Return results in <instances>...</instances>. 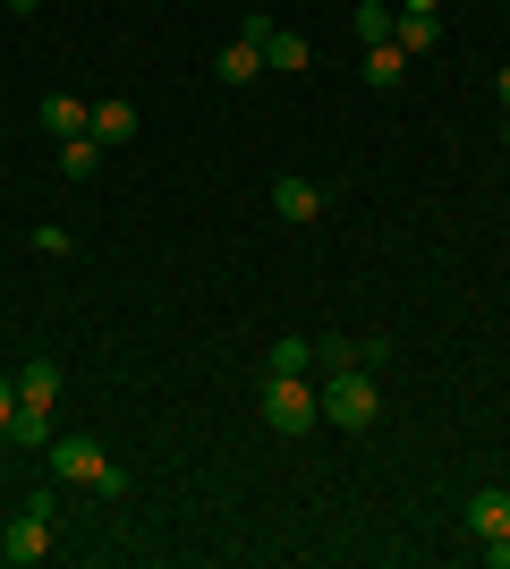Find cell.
Here are the masks:
<instances>
[{"label":"cell","instance_id":"1","mask_svg":"<svg viewBox=\"0 0 510 569\" xmlns=\"http://www.w3.org/2000/svg\"><path fill=\"white\" fill-rule=\"evenodd\" d=\"M256 408H264L272 433H307V426L323 417V382H316V375H264Z\"/></svg>","mask_w":510,"mask_h":569},{"label":"cell","instance_id":"2","mask_svg":"<svg viewBox=\"0 0 510 569\" xmlns=\"http://www.w3.org/2000/svg\"><path fill=\"white\" fill-rule=\"evenodd\" d=\"M51 476H69V485H86V493H128V476L102 459L94 433H51Z\"/></svg>","mask_w":510,"mask_h":569},{"label":"cell","instance_id":"3","mask_svg":"<svg viewBox=\"0 0 510 569\" xmlns=\"http://www.w3.org/2000/svg\"><path fill=\"white\" fill-rule=\"evenodd\" d=\"M323 417H332L340 433H366L374 417H383V391H374V375H366V366H349V375H323Z\"/></svg>","mask_w":510,"mask_h":569},{"label":"cell","instance_id":"4","mask_svg":"<svg viewBox=\"0 0 510 569\" xmlns=\"http://www.w3.org/2000/svg\"><path fill=\"white\" fill-rule=\"evenodd\" d=\"M213 77H221V86H256V77H264V18L239 26V43L213 60Z\"/></svg>","mask_w":510,"mask_h":569},{"label":"cell","instance_id":"5","mask_svg":"<svg viewBox=\"0 0 510 569\" xmlns=\"http://www.w3.org/2000/svg\"><path fill=\"white\" fill-rule=\"evenodd\" d=\"M391 43L409 51V60H417V51H434V43H442V0H400V26H391Z\"/></svg>","mask_w":510,"mask_h":569},{"label":"cell","instance_id":"6","mask_svg":"<svg viewBox=\"0 0 510 569\" xmlns=\"http://www.w3.org/2000/svg\"><path fill=\"white\" fill-rule=\"evenodd\" d=\"M468 536H477V545H510V493L502 485L468 493Z\"/></svg>","mask_w":510,"mask_h":569},{"label":"cell","instance_id":"7","mask_svg":"<svg viewBox=\"0 0 510 569\" xmlns=\"http://www.w3.org/2000/svg\"><path fill=\"white\" fill-rule=\"evenodd\" d=\"M0 552H9L18 569H34V561L51 552V519H43V510H18V519H9V536H0Z\"/></svg>","mask_w":510,"mask_h":569},{"label":"cell","instance_id":"8","mask_svg":"<svg viewBox=\"0 0 510 569\" xmlns=\"http://www.w3.org/2000/svg\"><path fill=\"white\" fill-rule=\"evenodd\" d=\"M272 213L307 230V221H323V188H316V179H298V170H290V179H272Z\"/></svg>","mask_w":510,"mask_h":569},{"label":"cell","instance_id":"9","mask_svg":"<svg viewBox=\"0 0 510 569\" xmlns=\"http://www.w3.org/2000/svg\"><path fill=\"white\" fill-rule=\"evenodd\" d=\"M86 137H94L102 153H111V144H128V137H137V102H128V94L94 102V128H86Z\"/></svg>","mask_w":510,"mask_h":569},{"label":"cell","instance_id":"10","mask_svg":"<svg viewBox=\"0 0 510 569\" xmlns=\"http://www.w3.org/2000/svg\"><path fill=\"white\" fill-rule=\"evenodd\" d=\"M60 400V366H51V357H26L18 366V408H51Z\"/></svg>","mask_w":510,"mask_h":569},{"label":"cell","instance_id":"11","mask_svg":"<svg viewBox=\"0 0 510 569\" xmlns=\"http://www.w3.org/2000/svg\"><path fill=\"white\" fill-rule=\"evenodd\" d=\"M43 128H51L60 144H69V137H86V128H94V102H77V94H51V102H43Z\"/></svg>","mask_w":510,"mask_h":569},{"label":"cell","instance_id":"12","mask_svg":"<svg viewBox=\"0 0 510 569\" xmlns=\"http://www.w3.org/2000/svg\"><path fill=\"white\" fill-rule=\"evenodd\" d=\"M400 77H409V51L400 43H366V86H374V94H391Z\"/></svg>","mask_w":510,"mask_h":569},{"label":"cell","instance_id":"13","mask_svg":"<svg viewBox=\"0 0 510 569\" xmlns=\"http://www.w3.org/2000/svg\"><path fill=\"white\" fill-rule=\"evenodd\" d=\"M264 69H307V34H290V26L264 18Z\"/></svg>","mask_w":510,"mask_h":569},{"label":"cell","instance_id":"14","mask_svg":"<svg viewBox=\"0 0 510 569\" xmlns=\"http://www.w3.org/2000/svg\"><path fill=\"white\" fill-rule=\"evenodd\" d=\"M264 375H316V340H272V357H264Z\"/></svg>","mask_w":510,"mask_h":569},{"label":"cell","instance_id":"15","mask_svg":"<svg viewBox=\"0 0 510 569\" xmlns=\"http://www.w3.org/2000/svg\"><path fill=\"white\" fill-rule=\"evenodd\" d=\"M9 442H18V451H51V408H18V417H9Z\"/></svg>","mask_w":510,"mask_h":569},{"label":"cell","instance_id":"16","mask_svg":"<svg viewBox=\"0 0 510 569\" xmlns=\"http://www.w3.org/2000/svg\"><path fill=\"white\" fill-rule=\"evenodd\" d=\"M391 0H358V43H391Z\"/></svg>","mask_w":510,"mask_h":569},{"label":"cell","instance_id":"17","mask_svg":"<svg viewBox=\"0 0 510 569\" xmlns=\"http://www.w3.org/2000/svg\"><path fill=\"white\" fill-rule=\"evenodd\" d=\"M60 170H69V179H94V170H102V144L94 137H69V144H60Z\"/></svg>","mask_w":510,"mask_h":569},{"label":"cell","instance_id":"18","mask_svg":"<svg viewBox=\"0 0 510 569\" xmlns=\"http://www.w3.org/2000/svg\"><path fill=\"white\" fill-rule=\"evenodd\" d=\"M358 366V340H316V375H349Z\"/></svg>","mask_w":510,"mask_h":569},{"label":"cell","instance_id":"19","mask_svg":"<svg viewBox=\"0 0 510 569\" xmlns=\"http://www.w3.org/2000/svg\"><path fill=\"white\" fill-rule=\"evenodd\" d=\"M34 256H77V238L60 230V221H43V230H34Z\"/></svg>","mask_w":510,"mask_h":569},{"label":"cell","instance_id":"20","mask_svg":"<svg viewBox=\"0 0 510 569\" xmlns=\"http://www.w3.org/2000/svg\"><path fill=\"white\" fill-rule=\"evenodd\" d=\"M9 417H18V375H0V433H9Z\"/></svg>","mask_w":510,"mask_h":569},{"label":"cell","instance_id":"21","mask_svg":"<svg viewBox=\"0 0 510 569\" xmlns=\"http://www.w3.org/2000/svg\"><path fill=\"white\" fill-rule=\"evenodd\" d=\"M493 94H502V111H510V69H502V77H493Z\"/></svg>","mask_w":510,"mask_h":569},{"label":"cell","instance_id":"22","mask_svg":"<svg viewBox=\"0 0 510 569\" xmlns=\"http://www.w3.org/2000/svg\"><path fill=\"white\" fill-rule=\"evenodd\" d=\"M502 153H510V128H502Z\"/></svg>","mask_w":510,"mask_h":569}]
</instances>
